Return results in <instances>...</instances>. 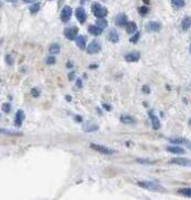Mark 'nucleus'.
Returning a JSON list of instances; mask_svg holds the SVG:
<instances>
[{"label": "nucleus", "mask_w": 191, "mask_h": 200, "mask_svg": "<svg viewBox=\"0 0 191 200\" xmlns=\"http://www.w3.org/2000/svg\"><path fill=\"white\" fill-rule=\"evenodd\" d=\"M138 185L140 187L147 189L150 191H155V193H166V188H164L162 185L156 184L154 181H138Z\"/></svg>", "instance_id": "1"}, {"label": "nucleus", "mask_w": 191, "mask_h": 200, "mask_svg": "<svg viewBox=\"0 0 191 200\" xmlns=\"http://www.w3.org/2000/svg\"><path fill=\"white\" fill-rule=\"evenodd\" d=\"M92 11L97 19H103L107 16V9L97 2H94L92 4Z\"/></svg>", "instance_id": "2"}, {"label": "nucleus", "mask_w": 191, "mask_h": 200, "mask_svg": "<svg viewBox=\"0 0 191 200\" xmlns=\"http://www.w3.org/2000/svg\"><path fill=\"white\" fill-rule=\"evenodd\" d=\"M91 148H92L94 151L96 152H99L102 154H106V155H110V154H114L115 150L110 149V148H107L105 146H102V144H96V143H92L91 144Z\"/></svg>", "instance_id": "3"}, {"label": "nucleus", "mask_w": 191, "mask_h": 200, "mask_svg": "<svg viewBox=\"0 0 191 200\" xmlns=\"http://www.w3.org/2000/svg\"><path fill=\"white\" fill-rule=\"evenodd\" d=\"M64 34L66 36L67 39H70V41H73L78 37V29L76 26H71V28H66L64 31Z\"/></svg>", "instance_id": "4"}, {"label": "nucleus", "mask_w": 191, "mask_h": 200, "mask_svg": "<svg viewBox=\"0 0 191 200\" xmlns=\"http://www.w3.org/2000/svg\"><path fill=\"white\" fill-rule=\"evenodd\" d=\"M101 48H102V46H101V44H99V42L97 41H92L91 43L89 44V46L86 47V51L89 53V54H97L99 51H101Z\"/></svg>", "instance_id": "5"}, {"label": "nucleus", "mask_w": 191, "mask_h": 200, "mask_svg": "<svg viewBox=\"0 0 191 200\" xmlns=\"http://www.w3.org/2000/svg\"><path fill=\"white\" fill-rule=\"evenodd\" d=\"M170 163L179 166H191V160L187 158H174L170 160Z\"/></svg>", "instance_id": "6"}, {"label": "nucleus", "mask_w": 191, "mask_h": 200, "mask_svg": "<svg viewBox=\"0 0 191 200\" xmlns=\"http://www.w3.org/2000/svg\"><path fill=\"white\" fill-rule=\"evenodd\" d=\"M71 16H72V9H71V7L66 6L64 9L61 10L60 18H61V21H62V22H68V21L70 20Z\"/></svg>", "instance_id": "7"}, {"label": "nucleus", "mask_w": 191, "mask_h": 200, "mask_svg": "<svg viewBox=\"0 0 191 200\" xmlns=\"http://www.w3.org/2000/svg\"><path fill=\"white\" fill-rule=\"evenodd\" d=\"M140 59V53L139 51H131L124 55V60L127 62H137Z\"/></svg>", "instance_id": "8"}, {"label": "nucleus", "mask_w": 191, "mask_h": 200, "mask_svg": "<svg viewBox=\"0 0 191 200\" xmlns=\"http://www.w3.org/2000/svg\"><path fill=\"white\" fill-rule=\"evenodd\" d=\"M149 116H150V119H151V121H152L153 129H154V130H158L159 127H161V123H159V120H158V117L154 114V112L153 111L149 112Z\"/></svg>", "instance_id": "9"}, {"label": "nucleus", "mask_w": 191, "mask_h": 200, "mask_svg": "<svg viewBox=\"0 0 191 200\" xmlns=\"http://www.w3.org/2000/svg\"><path fill=\"white\" fill-rule=\"evenodd\" d=\"M24 118H25V114H24V112H23L22 109H19V111L16 112V119H14V125H16V127H20V126H22Z\"/></svg>", "instance_id": "10"}, {"label": "nucleus", "mask_w": 191, "mask_h": 200, "mask_svg": "<svg viewBox=\"0 0 191 200\" xmlns=\"http://www.w3.org/2000/svg\"><path fill=\"white\" fill-rule=\"evenodd\" d=\"M76 16L80 23H84L87 16H86L85 10L83 9V8H78V9L76 10Z\"/></svg>", "instance_id": "11"}, {"label": "nucleus", "mask_w": 191, "mask_h": 200, "mask_svg": "<svg viewBox=\"0 0 191 200\" xmlns=\"http://www.w3.org/2000/svg\"><path fill=\"white\" fill-rule=\"evenodd\" d=\"M76 46H78L80 49H85L86 48L85 36H83V35H78V37L76 38Z\"/></svg>", "instance_id": "12"}, {"label": "nucleus", "mask_w": 191, "mask_h": 200, "mask_svg": "<svg viewBox=\"0 0 191 200\" xmlns=\"http://www.w3.org/2000/svg\"><path fill=\"white\" fill-rule=\"evenodd\" d=\"M115 22H116V24H117L118 26H124L126 24H127L128 19H127V16H124V14L120 13V14H118V16H116Z\"/></svg>", "instance_id": "13"}, {"label": "nucleus", "mask_w": 191, "mask_h": 200, "mask_svg": "<svg viewBox=\"0 0 191 200\" xmlns=\"http://www.w3.org/2000/svg\"><path fill=\"white\" fill-rule=\"evenodd\" d=\"M87 31H89L90 34L94 35V36H98V35H101L103 33V30L101 28H98L96 24L95 25H90L87 28Z\"/></svg>", "instance_id": "14"}, {"label": "nucleus", "mask_w": 191, "mask_h": 200, "mask_svg": "<svg viewBox=\"0 0 191 200\" xmlns=\"http://www.w3.org/2000/svg\"><path fill=\"white\" fill-rule=\"evenodd\" d=\"M166 150L170 153H174V154H185V150L180 148V146H167Z\"/></svg>", "instance_id": "15"}, {"label": "nucleus", "mask_w": 191, "mask_h": 200, "mask_svg": "<svg viewBox=\"0 0 191 200\" xmlns=\"http://www.w3.org/2000/svg\"><path fill=\"white\" fill-rule=\"evenodd\" d=\"M124 28H126L127 33H129V34H134V33L137 32V24L134 22H129L128 21L127 24L124 25Z\"/></svg>", "instance_id": "16"}, {"label": "nucleus", "mask_w": 191, "mask_h": 200, "mask_svg": "<svg viewBox=\"0 0 191 200\" xmlns=\"http://www.w3.org/2000/svg\"><path fill=\"white\" fill-rule=\"evenodd\" d=\"M120 121L124 125H133L137 123V120H135L132 116H128V115H126V116H121Z\"/></svg>", "instance_id": "17"}, {"label": "nucleus", "mask_w": 191, "mask_h": 200, "mask_svg": "<svg viewBox=\"0 0 191 200\" xmlns=\"http://www.w3.org/2000/svg\"><path fill=\"white\" fill-rule=\"evenodd\" d=\"M190 26H191V18L190 16H186L181 22L182 30H184V31H188V30L190 29Z\"/></svg>", "instance_id": "18"}, {"label": "nucleus", "mask_w": 191, "mask_h": 200, "mask_svg": "<svg viewBox=\"0 0 191 200\" xmlns=\"http://www.w3.org/2000/svg\"><path fill=\"white\" fill-rule=\"evenodd\" d=\"M82 128L85 132H92V131H96L98 129V127L94 124H85V125H83Z\"/></svg>", "instance_id": "19"}, {"label": "nucleus", "mask_w": 191, "mask_h": 200, "mask_svg": "<svg viewBox=\"0 0 191 200\" xmlns=\"http://www.w3.org/2000/svg\"><path fill=\"white\" fill-rule=\"evenodd\" d=\"M147 29L150 31H153V32H157L161 30V24L158 22H150L147 24Z\"/></svg>", "instance_id": "20"}, {"label": "nucleus", "mask_w": 191, "mask_h": 200, "mask_svg": "<svg viewBox=\"0 0 191 200\" xmlns=\"http://www.w3.org/2000/svg\"><path fill=\"white\" fill-rule=\"evenodd\" d=\"M49 54L50 55H57L60 53V46L59 44H53L50 45V47H49Z\"/></svg>", "instance_id": "21"}, {"label": "nucleus", "mask_w": 191, "mask_h": 200, "mask_svg": "<svg viewBox=\"0 0 191 200\" xmlns=\"http://www.w3.org/2000/svg\"><path fill=\"white\" fill-rule=\"evenodd\" d=\"M178 194L184 196V197H188L191 198V188H181V189H179L178 190Z\"/></svg>", "instance_id": "22"}, {"label": "nucleus", "mask_w": 191, "mask_h": 200, "mask_svg": "<svg viewBox=\"0 0 191 200\" xmlns=\"http://www.w3.org/2000/svg\"><path fill=\"white\" fill-rule=\"evenodd\" d=\"M108 36H109L110 42H113V43H117V42L119 41V35H118V33L116 32V31H110Z\"/></svg>", "instance_id": "23"}, {"label": "nucleus", "mask_w": 191, "mask_h": 200, "mask_svg": "<svg viewBox=\"0 0 191 200\" xmlns=\"http://www.w3.org/2000/svg\"><path fill=\"white\" fill-rule=\"evenodd\" d=\"M96 25L101 28L102 30H104L107 26V21L105 20V18H103V19H98L97 20V22H96Z\"/></svg>", "instance_id": "24"}, {"label": "nucleus", "mask_w": 191, "mask_h": 200, "mask_svg": "<svg viewBox=\"0 0 191 200\" xmlns=\"http://www.w3.org/2000/svg\"><path fill=\"white\" fill-rule=\"evenodd\" d=\"M172 4L175 8H182L185 6V0H172Z\"/></svg>", "instance_id": "25"}, {"label": "nucleus", "mask_w": 191, "mask_h": 200, "mask_svg": "<svg viewBox=\"0 0 191 200\" xmlns=\"http://www.w3.org/2000/svg\"><path fill=\"white\" fill-rule=\"evenodd\" d=\"M39 8H41V4L39 3H34V4H32V6L30 7V11H31V13H36L39 10Z\"/></svg>", "instance_id": "26"}, {"label": "nucleus", "mask_w": 191, "mask_h": 200, "mask_svg": "<svg viewBox=\"0 0 191 200\" xmlns=\"http://www.w3.org/2000/svg\"><path fill=\"white\" fill-rule=\"evenodd\" d=\"M1 109H2L3 113L8 114V113H10V111H11V105H10L9 103H3Z\"/></svg>", "instance_id": "27"}, {"label": "nucleus", "mask_w": 191, "mask_h": 200, "mask_svg": "<svg viewBox=\"0 0 191 200\" xmlns=\"http://www.w3.org/2000/svg\"><path fill=\"white\" fill-rule=\"evenodd\" d=\"M139 38H140V33L135 32L134 34H132V37L130 38V42L131 43H133V44H135V43H138Z\"/></svg>", "instance_id": "28"}, {"label": "nucleus", "mask_w": 191, "mask_h": 200, "mask_svg": "<svg viewBox=\"0 0 191 200\" xmlns=\"http://www.w3.org/2000/svg\"><path fill=\"white\" fill-rule=\"evenodd\" d=\"M185 140L184 138H172V139H169V141L172 143H185Z\"/></svg>", "instance_id": "29"}, {"label": "nucleus", "mask_w": 191, "mask_h": 200, "mask_svg": "<svg viewBox=\"0 0 191 200\" xmlns=\"http://www.w3.org/2000/svg\"><path fill=\"white\" fill-rule=\"evenodd\" d=\"M55 62H56V58H55L54 55H50V56L47 57V59H46V64L47 65H54Z\"/></svg>", "instance_id": "30"}, {"label": "nucleus", "mask_w": 191, "mask_h": 200, "mask_svg": "<svg viewBox=\"0 0 191 200\" xmlns=\"http://www.w3.org/2000/svg\"><path fill=\"white\" fill-rule=\"evenodd\" d=\"M0 132L3 133V135H20V132H16V131L13 130H7V129H0Z\"/></svg>", "instance_id": "31"}, {"label": "nucleus", "mask_w": 191, "mask_h": 200, "mask_svg": "<svg viewBox=\"0 0 191 200\" xmlns=\"http://www.w3.org/2000/svg\"><path fill=\"white\" fill-rule=\"evenodd\" d=\"M31 94H32V96H34V97H38V96L41 95V91H39L37 88H34V89L31 90Z\"/></svg>", "instance_id": "32"}, {"label": "nucleus", "mask_w": 191, "mask_h": 200, "mask_svg": "<svg viewBox=\"0 0 191 200\" xmlns=\"http://www.w3.org/2000/svg\"><path fill=\"white\" fill-rule=\"evenodd\" d=\"M6 61H7V64L9 65V66H11V65H13V57L11 56V55H7L6 56Z\"/></svg>", "instance_id": "33"}, {"label": "nucleus", "mask_w": 191, "mask_h": 200, "mask_svg": "<svg viewBox=\"0 0 191 200\" xmlns=\"http://www.w3.org/2000/svg\"><path fill=\"white\" fill-rule=\"evenodd\" d=\"M147 10L149 9H147V7H141L140 9H139V11H140V13L142 14V16H144V14H147Z\"/></svg>", "instance_id": "34"}, {"label": "nucleus", "mask_w": 191, "mask_h": 200, "mask_svg": "<svg viewBox=\"0 0 191 200\" xmlns=\"http://www.w3.org/2000/svg\"><path fill=\"white\" fill-rule=\"evenodd\" d=\"M139 163H143V164H152V161H149V160H143V159H138L137 160Z\"/></svg>", "instance_id": "35"}, {"label": "nucleus", "mask_w": 191, "mask_h": 200, "mask_svg": "<svg viewBox=\"0 0 191 200\" xmlns=\"http://www.w3.org/2000/svg\"><path fill=\"white\" fill-rule=\"evenodd\" d=\"M142 90H143V92H144V93H150V92H151L150 88H149V86H143Z\"/></svg>", "instance_id": "36"}, {"label": "nucleus", "mask_w": 191, "mask_h": 200, "mask_svg": "<svg viewBox=\"0 0 191 200\" xmlns=\"http://www.w3.org/2000/svg\"><path fill=\"white\" fill-rule=\"evenodd\" d=\"M185 144L187 146V148H188V149L191 151V141H189V140H185Z\"/></svg>", "instance_id": "37"}, {"label": "nucleus", "mask_w": 191, "mask_h": 200, "mask_svg": "<svg viewBox=\"0 0 191 200\" xmlns=\"http://www.w3.org/2000/svg\"><path fill=\"white\" fill-rule=\"evenodd\" d=\"M76 81H78V82H76V86L81 88V86H82V82H81V80H76Z\"/></svg>", "instance_id": "38"}, {"label": "nucleus", "mask_w": 191, "mask_h": 200, "mask_svg": "<svg viewBox=\"0 0 191 200\" xmlns=\"http://www.w3.org/2000/svg\"><path fill=\"white\" fill-rule=\"evenodd\" d=\"M69 79H70V80L74 79V73H73V72H72V73H70V74H69Z\"/></svg>", "instance_id": "39"}, {"label": "nucleus", "mask_w": 191, "mask_h": 200, "mask_svg": "<svg viewBox=\"0 0 191 200\" xmlns=\"http://www.w3.org/2000/svg\"><path fill=\"white\" fill-rule=\"evenodd\" d=\"M104 108H105V109H107V111H110V107H109L108 105H106V104H104Z\"/></svg>", "instance_id": "40"}, {"label": "nucleus", "mask_w": 191, "mask_h": 200, "mask_svg": "<svg viewBox=\"0 0 191 200\" xmlns=\"http://www.w3.org/2000/svg\"><path fill=\"white\" fill-rule=\"evenodd\" d=\"M76 120H78V121H82V118H81V117H76Z\"/></svg>", "instance_id": "41"}, {"label": "nucleus", "mask_w": 191, "mask_h": 200, "mask_svg": "<svg viewBox=\"0 0 191 200\" xmlns=\"http://www.w3.org/2000/svg\"><path fill=\"white\" fill-rule=\"evenodd\" d=\"M67 101H71V97H70V96H67Z\"/></svg>", "instance_id": "42"}, {"label": "nucleus", "mask_w": 191, "mask_h": 200, "mask_svg": "<svg viewBox=\"0 0 191 200\" xmlns=\"http://www.w3.org/2000/svg\"><path fill=\"white\" fill-rule=\"evenodd\" d=\"M189 125H190V126H191V118H190V119H189Z\"/></svg>", "instance_id": "43"}, {"label": "nucleus", "mask_w": 191, "mask_h": 200, "mask_svg": "<svg viewBox=\"0 0 191 200\" xmlns=\"http://www.w3.org/2000/svg\"><path fill=\"white\" fill-rule=\"evenodd\" d=\"M24 1H29V0H24Z\"/></svg>", "instance_id": "44"}, {"label": "nucleus", "mask_w": 191, "mask_h": 200, "mask_svg": "<svg viewBox=\"0 0 191 200\" xmlns=\"http://www.w3.org/2000/svg\"><path fill=\"white\" fill-rule=\"evenodd\" d=\"M0 6H1V3H0Z\"/></svg>", "instance_id": "45"}]
</instances>
